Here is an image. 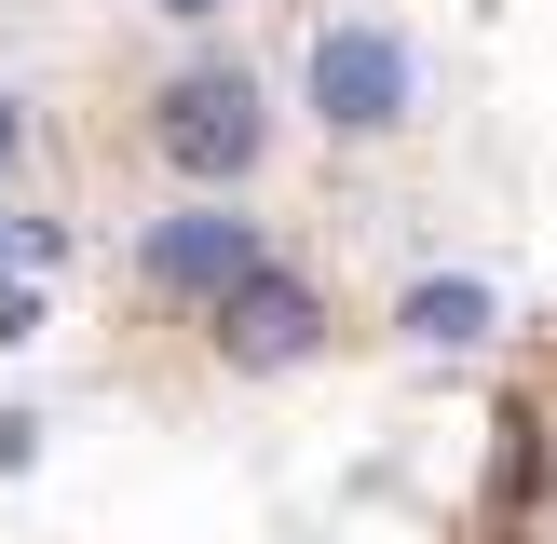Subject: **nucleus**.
Wrapping results in <instances>:
<instances>
[{
    "instance_id": "1",
    "label": "nucleus",
    "mask_w": 557,
    "mask_h": 544,
    "mask_svg": "<svg viewBox=\"0 0 557 544\" xmlns=\"http://www.w3.org/2000/svg\"><path fill=\"white\" fill-rule=\"evenodd\" d=\"M150 136H163L177 177H245V163L272 150V109H259V82H245V69H177V82H163V109H150Z\"/></svg>"
},
{
    "instance_id": "2",
    "label": "nucleus",
    "mask_w": 557,
    "mask_h": 544,
    "mask_svg": "<svg viewBox=\"0 0 557 544\" xmlns=\"http://www.w3.org/2000/svg\"><path fill=\"white\" fill-rule=\"evenodd\" d=\"M408 96H422V54H408L395 27H326V41H313V109H326V136H395Z\"/></svg>"
},
{
    "instance_id": "3",
    "label": "nucleus",
    "mask_w": 557,
    "mask_h": 544,
    "mask_svg": "<svg viewBox=\"0 0 557 544\" xmlns=\"http://www.w3.org/2000/svg\"><path fill=\"white\" fill-rule=\"evenodd\" d=\"M136 272H150V286H177V299H232V286H259V272H272V245H259V218L190 205V218H150Z\"/></svg>"
},
{
    "instance_id": "4",
    "label": "nucleus",
    "mask_w": 557,
    "mask_h": 544,
    "mask_svg": "<svg viewBox=\"0 0 557 544\" xmlns=\"http://www.w3.org/2000/svg\"><path fill=\"white\" fill-rule=\"evenodd\" d=\"M313 341H326V299L299 286V272H259V286L218 299V354H232V368H299Z\"/></svg>"
},
{
    "instance_id": "5",
    "label": "nucleus",
    "mask_w": 557,
    "mask_h": 544,
    "mask_svg": "<svg viewBox=\"0 0 557 544\" xmlns=\"http://www.w3.org/2000/svg\"><path fill=\"white\" fill-rule=\"evenodd\" d=\"M408 341H435V354L490 341V299H476V286H422V299H408Z\"/></svg>"
},
{
    "instance_id": "6",
    "label": "nucleus",
    "mask_w": 557,
    "mask_h": 544,
    "mask_svg": "<svg viewBox=\"0 0 557 544\" xmlns=\"http://www.w3.org/2000/svg\"><path fill=\"white\" fill-rule=\"evenodd\" d=\"M14 150H27V109H14V96H0V177H14Z\"/></svg>"
},
{
    "instance_id": "7",
    "label": "nucleus",
    "mask_w": 557,
    "mask_h": 544,
    "mask_svg": "<svg viewBox=\"0 0 557 544\" xmlns=\"http://www.w3.org/2000/svg\"><path fill=\"white\" fill-rule=\"evenodd\" d=\"M163 14H218V0H163Z\"/></svg>"
}]
</instances>
